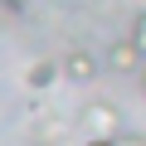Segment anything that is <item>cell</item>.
Segmentation results:
<instances>
[{
    "mask_svg": "<svg viewBox=\"0 0 146 146\" xmlns=\"http://www.w3.org/2000/svg\"><path fill=\"white\" fill-rule=\"evenodd\" d=\"M25 83H29L34 93L54 88V83H58V63H54V58H34V63H29V73H25Z\"/></svg>",
    "mask_w": 146,
    "mask_h": 146,
    "instance_id": "cell-5",
    "label": "cell"
},
{
    "mask_svg": "<svg viewBox=\"0 0 146 146\" xmlns=\"http://www.w3.org/2000/svg\"><path fill=\"white\" fill-rule=\"evenodd\" d=\"M0 10L5 15H25V0H0Z\"/></svg>",
    "mask_w": 146,
    "mask_h": 146,
    "instance_id": "cell-7",
    "label": "cell"
},
{
    "mask_svg": "<svg viewBox=\"0 0 146 146\" xmlns=\"http://www.w3.org/2000/svg\"><path fill=\"white\" fill-rule=\"evenodd\" d=\"M83 127H88L93 136H122V112H117L112 102H93V107L83 112Z\"/></svg>",
    "mask_w": 146,
    "mask_h": 146,
    "instance_id": "cell-1",
    "label": "cell"
},
{
    "mask_svg": "<svg viewBox=\"0 0 146 146\" xmlns=\"http://www.w3.org/2000/svg\"><path fill=\"white\" fill-rule=\"evenodd\" d=\"M141 63H146V58L136 54L131 39H112V49H107V68H112V73H131V78H136Z\"/></svg>",
    "mask_w": 146,
    "mask_h": 146,
    "instance_id": "cell-4",
    "label": "cell"
},
{
    "mask_svg": "<svg viewBox=\"0 0 146 146\" xmlns=\"http://www.w3.org/2000/svg\"><path fill=\"white\" fill-rule=\"evenodd\" d=\"M68 131H73V127H68V117L34 112V131H29V136H34V146H63V141H68Z\"/></svg>",
    "mask_w": 146,
    "mask_h": 146,
    "instance_id": "cell-2",
    "label": "cell"
},
{
    "mask_svg": "<svg viewBox=\"0 0 146 146\" xmlns=\"http://www.w3.org/2000/svg\"><path fill=\"white\" fill-rule=\"evenodd\" d=\"M127 39H131V44H136V54L146 58V15H136V20H131V34H127Z\"/></svg>",
    "mask_w": 146,
    "mask_h": 146,
    "instance_id": "cell-6",
    "label": "cell"
},
{
    "mask_svg": "<svg viewBox=\"0 0 146 146\" xmlns=\"http://www.w3.org/2000/svg\"><path fill=\"white\" fill-rule=\"evenodd\" d=\"M136 83H141V98H146V63L136 68Z\"/></svg>",
    "mask_w": 146,
    "mask_h": 146,
    "instance_id": "cell-9",
    "label": "cell"
},
{
    "mask_svg": "<svg viewBox=\"0 0 146 146\" xmlns=\"http://www.w3.org/2000/svg\"><path fill=\"white\" fill-rule=\"evenodd\" d=\"M58 78H73V83H93L98 78V58L88 49H68L63 63H58Z\"/></svg>",
    "mask_w": 146,
    "mask_h": 146,
    "instance_id": "cell-3",
    "label": "cell"
},
{
    "mask_svg": "<svg viewBox=\"0 0 146 146\" xmlns=\"http://www.w3.org/2000/svg\"><path fill=\"white\" fill-rule=\"evenodd\" d=\"M112 146H146V141H141V136H117Z\"/></svg>",
    "mask_w": 146,
    "mask_h": 146,
    "instance_id": "cell-8",
    "label": "cell"
}]
</instances>
